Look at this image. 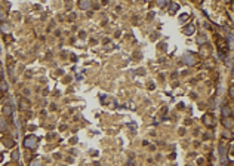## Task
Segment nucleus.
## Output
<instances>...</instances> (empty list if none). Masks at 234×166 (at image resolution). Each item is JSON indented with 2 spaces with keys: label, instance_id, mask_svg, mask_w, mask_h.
Wrapping results in <instances>:
<instances>
[{
  "label": "nucleus",
  "instance_id": "f257e3e1",
  "mask_svg": "<svg viewBox=\"0 0 234 166\" xmlns=\"http://www.w3.org/2000/svg\"><path fill=\"white\" fill-rule=\"evenodd\" d=\"M37 144V139L34 138V136H28L27 139H25V145H27L28 148H34Z\"/></svg>",
  "mask_w": 234,
  "mask_h": 166
},
{
  "label": "nucleus",
  "instance_id": "0eeeda50",
  "mask_svg": "<svg viewBox=\"0 0 234 166\" xmlns=\"http://www.w3.org/2000/svg\"><path fill=\"white\" fill-rule=\"evenodd\" d=\"M179 9V6L176 5V3H172L170 5V12H175V11H178Z\"/></svg>",
  "mask_w": 234,
  "mask_h": 166
},
{
  "label": "nucleus",
  "instance_id": "39448f33",
  "mask_svg": "<svg viewBox=\"0 0 234 166\" xmlns=\"http://www.w3.org/2000/svg\"><path fill=\"white\" fill-rule=\"evenodd\" d=\"M222 114H224V116H230V114H231V110H230L228 107H224V108H222Z\"/></svg>",
  "mask_w": 234,
  "mask_h": 166
},
{
  "label": "nucleus",
  "instance_id": "423d86ee",
  "mask_svg": "<svg viewBox=\"0 0 234 166\" xmlns=\"http://www.w3.org/2000/svg\"><path fill=\"white\" fill-rule=\"evenodd\" d=\"M204 123L207 125V126H211L213 122H211V116H204Z\"/></svg>",
  "mask_w": 234,
  "mask_h": 166
},
{
  "label": "nucleus",
  "instance_id": "6e6552de",
  "mask_svg": "<svg viewBox=\"0 0 234 166\" xmlns=\"http://www.w3.org/2000/svg\"><path fill=\"white\" fill-rule=\"evenodd\" d=\"M184 31H185V33H187V34H191V33H193V31H194V27H187V28H185V30H184Z\"/></svg>",
  "mask_w": 234,
  "mask_h": 166
},
{
  "label": "nucleus",
  "instance_id": "9b49d317",
  "mask_svg": "<svg viewBox=\"0 0 234 166\" xmlns=\"http://www.w3.org/2000/svg\"><path fill=\"white\" fill-rule=\"evenodd\" d=\"M31 166H40V163H39V162H33Z\"/></svg>",
  "mask_w": 234,
  "mask_h": 166
},
{
  "label": "nucleus",
  "instance_id": "20e7f679",
  "mask_svg": "<svg viewBox=\"0 0 234 166\" xmlns=\"http://www.w3.org/2000/svg\"><path fill=\"white\" fill-rule=\"evenodd\" d=\"M157 5H159L160 7H164V6L169 5V0H157Z\"/></svg>",
  "mask_w": 234,
  "mask_h": 166
},
{
  "label": "nucleus",
  "instance_id": "9d476101",
  "mask_svg": "<svg viewBox=\"0 0 234 166\" xmlns=\"http://www.w3.org/2000/svg\"><path fill=\"white\" fill-rule=\"evenodd\" d=\"M188 18V15H182V16H181V21H184V19H187Z\"/></svg>",
  "mask_w": 234,
  "mask_h": 166
},
{
  "label": "nucleus",
  "instance_id": "1a4fd4ad",
  "mask_svg": "<svg viewBox=\"0 0 234 166\" xmlns=\"http://www.w3.org/2000/svg\"><path fill=\"white\" fill-rule=\"evenodd\" d=\"M230 95H231V97H234V86H233V88L230 89Z\"/></svg>",
  "mask_w": 234,
  "mask_h": 166
},
{
  "label": "nucleus",
  "instance_id": "7ed1b4c3",
  "mask_svg": "<svg viewBox=\"0 0 234 166\" xmlns=\"http://www.w3.org/2000/svg\"><path fill=\"white\" fill-rule=\"evenodd\" d=\"M89 6H91L89 0H82V2H80V7H83V9H88Z\"/></svg>",
  "mask_w": 234,
  "mask_h": 166
},
{
  "label": "nucleus",
  "instance_id": "f03ea898",
  "mask_svg": "<svg viewBox=\"0 0 234 166\" xmlns=\"http://www.w3.org/2000/svg\"><path fill=\"white\" fill-rule=\"evenodd\" d=\"M184 58H185V63H187V64H190V65H193V64L196 63V59H194V56H193V55H185Z\"/></svg>",
  "mask_w": 234,
  "mask_h": 166
}]
</instances>
